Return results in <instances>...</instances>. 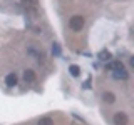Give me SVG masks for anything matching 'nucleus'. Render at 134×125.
<instances>
[{"mask_svg":"<svg viewBox=\"0 0 134 125\" xmlns=\"http://www.w3.org/2000/svg\"><path fill=\"white\" fill-rule=\"evenodd\" d=\"M69 27L72 28L74 32H81L84 27V17L82 15H74L72 18L69 20Z\"/></svg>","mask_w":134,"mask_h":125,"instance_id":"f257e3e1","label":"nucleus"},{"mask_svg":"<svg viewBox=\"0 0 134 125\" xmlns=\"http://www.w3.org/2000/svg\"><path fill=\"white\" fill-rule=\"evenodd\" d=\"M114 123L116 125H127V115L124 112H117L114 115Z\"/></svg>","mask_w":134,"mask_h":125,"instance_id":"f03ea898","label":"nucleus"},{"mask_svg":"<svg viewBox=\"0 0 134 125\" xmlns=\"http://www.w3.org/2000/svg\"><path fill=\"white\" fill-rule=\"evenodd\" d=\"M107 68L112 70V72H119V70H124V64L119 60H114V62H109L107 64Z\"/></svg>","mask_w":134,"mask_h":125,"instance_id":"7ed1b4c3","label":"nucleus"},{"mask_svg":"<svg viewBox=\"0 0 134 125\" xmlns=\"http://www.w3.org/2000/svg\"><path fill=\"white\" fill-rule=\"evenodd\" d=\"M112 77H114L116 80H127L129 73L126 72V68H124V70H119V72H112Z\"/></svg>","mask_w":134,"mask_h":125,"instance_id":"20e7f679","label":"nucleus"},{"mask_svg":"<svg viewBox=\"0 0 134 125\" xmlns=\"http://www.w3.org/2000/svg\"><path fill=\"white\" fill-rule=\"evenodd\" d=\"M17 82H19V78H17V75L15 73H8L7 77H5V83L8 87H15L17 85Z\"/></svg>","mask_w":134,"mask_h":125,"instance_id":"39448f33","label":"nucleus"},{"mask_svg":"<svg viewBox=\"0 0 134 125\" xmlns=\"http://www.w3.org/2000/svg\"><path fill=\"white\" fill-rule=\"evenodd\" d=\"M24 80L27 83H32L35 80V72H34V70H25L24 72Z\"/></svg>","mask_w":134,"mask_h":125,"instance_id":"423d86ee","label":"nucleus"},{"mask_svg":"<svg viewBox=\"0 0 134 125\" xmlns=\"http://www.w3.org/2000/svg\"><path fill=\"white\" fill-rule=\"evenodd\" d=\"M97 57H99V60H102V62H107V60H109V58H111L112 55H111V52H109V50H100Z\"/></svg>","mask_w":134,"mask_h":125,"instance_id":"0eeeda50","label":"nucleus"},{"mask_svg":"<svg viewBox=\"0 0 134 125\" xmlns=\"http://www.w3.org/2000/svg\"><path fill=\"white\" fill-rule=\"evenodd\" d=\"M102 98H104V102H107V103H114L116 102V95L111 93V92H106V93L102 95Z\"/></svg>","mask_w":134,"mask_h":125,"instance_id":"6e6552de","label":"nucleus"},{"mask_svg":"<svg viewBox=\"0 0 134 125\" xmlns=\"http://www.w3.org/2000/svg\"><path fill=\"white\" fill-rule=\"evenodd\" d=\"M69 72H70L72 77H79V75H81V68H79L77 65H70L69 67Z\"/></svg>","mask_w":134,"mask_h":125,"instance_id":"1a4fd4ad","label":"nucleus"},{"mask_svg":"<svg viewBox=\"0 0 134 125\" xmlns=\"http://www.w3.org/2000/svg\"><path fill=\"white\" fill-rule=\"evenodd\" d=\"M37 125H54V120L49 118V117H44V118L39 120V123H37Z\"/></svg>","mask_w":134,"mask_h":125,"instance_id":"9d476101","label":"nucleus"},{"mask_svg":"<svg viewBox=\"0 0 134 125\" xmlns=\"http://www.w3.org/2000/svg\"><path fill=\"white\" fill-rule=\"evenodd\" d=\"M52 53H54L55 57L60 55V45H59V43H54V45H52Z\"/></svg>","mask_w":134,"mask_h":125,"instance_id":"9b49d317","label":"nucleus"},{"mask_svg":"<svg viewBox=\"0 0 134 125\" xmlns=\"http://www.w3.org/2000/svg\"><path fill=\"white\" fill-rule=\"evenodd\" d=\"M89 87H91V78H87L86 83H84V89H89Z\"/></svg>","mask_w":134,"mask_h":125,"instance_id":"f8f14e48","label":"nucleus"}]
</instances>
